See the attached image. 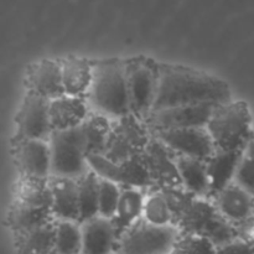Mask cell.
<instances>
[{
  "instance_id": "1",
  "label": "cell",
  "mask_w": 254,
  "mask_h": 254,
  "mask_svg": "<svg viewBox=\"0 0 254 254\" xmlns=\"http://www.w3.org/2000/svg\"><path fill=\"white\" fill-rule=\"evenodd\" d=\"M158 69V92L153 112L183 106H220L232 101L230 84L213 74L193 67L161 62Z\"/></svg>"
},
{
  "instance_id": "2",
  "label": "cell",
  "mask_w": 254,
  "mask_h": 254,
  "mask_svg": "<svg viewBox=\"0 0 254 254\" xmlns=\"http://www.w3.org/2000/svg\"><path fill=\"white\" fill-rule=\"evenodd\" d=\"M161 191L173 215V226L180 233L203 237L217 248L237 238L235 227L222 217L211 200L197 197L183 188Z\"/></svg>"
},
{
  "instance_id": "3",
  "label": "cell",
  "mask_w": 254,
  "mask_h": 254,
  "mask_svg": "<svg viewBox=\"0 0 254 254\" xmlns=\"http://www.w3.org/2000/svg\"><path fill=\"white\" fill-rule=\"evenodd\" d=\"M91 112L118 121L131 113L123 59L93 61V79L86 96Z\"/></svg>"
},
{
  "instance_id": "4",
  "label": "cell",
  "mask_w": 254,
  "mask_h": 254,
  "mask_svg": "<svg viewBox=\"0 0 254 254\" xmlns=\"http://www.w3.org/2000/svg\"><path fill=\"white\" fill-rule=\"evenodd\" d=\"M206 129L216 150L246 151L254 141L252 114L248 104L242 101L216 107Z\"/></svg>"
},
{
  "instance_id": "5",
  "label": "cell",
  "mask_w": 254,
  "mask_h": 254,
  "mask_svg": "<svg viewBox=\"0 0 254 254\" xmlns=\"http://www.w3.org/2000/svg\"><path fill=\"white\" fill-rule=\"evenodd\" d=\"M51 176L78 180L89 169L87 145L82 126L68 130L54 131L50 136Z\"/></svg>"
},
{
  "instance_id": "6",
  "label": "cell",
  "mask_w": 254,
  "mask_h": 254,
  "mask_svg": "<svg viewBox=\"0 0 254 254\" xmlns=\"http://www.w3.org/2000/svg\"><path fill=\"white\" fill-rule=\"evenodd\" d=\"M130 111L141 121L153 112L159 81V62L151 57L124 59Z\"/></svg>"
},
{
  "instance_id": "7",
  "label": "cell",
  "mask_w": 254,
  "mask_h": 254,
  "mask_svg": "<svg viewBox=\"0 0 254 254\" xmlns=\"http://www.w3.org/2000/svg\"><path fill=\"white\" fill-rule=\"evenodd\" d=\"M179 236L175 226H155L141 218L119 240L117 254H170Z\"/></svg>"
},
{
  "instance_id": "8",
  "label": "cell",
  "mask_w": 254,
  "mask_h": 254,
  "mask_svg": "<svg viewBox=\"0 0 254 254\" xmlns=\"http://www.w3.org/2000/svg\"><path fill=\"white\" fill-rule=\"evenodd\" d=\"M151 136L144 121L133 113L128 114L118 121H113L104 156L113 163H124L133 156L140 155L148 146Z\"/></svg>"
},
{
  "instance_id": "9",
  "label": "cell",
  "mask_w": 254,
  "mask_h": 254,
  "mask_svg": "<svg viewBox=\"0 0 254 254\" xmlns=\"http://www.w3.org/2000/svg\"><path fill=\"white\" fill-rule=\"evenodd\" d=\"M52 133L50 101L26 92L15 116L14 136L49 141Z\"/></svg>"
},
{
  "instance_id": "10",
  "label": "cell",
  "mask_w": 254,
  "mask_h": 254,
  "mask_svg": "<svg viewBox=\"0 0 254 254\" xmlns=\"http://www.w3.org/2000/svg\"><path fill=\"white\" fill-rule=\"evenodd\" d=\"M10 154L19 176L51 178V151L47 140L12 136L10 141Z\"/></svg>"
},
{
  "instance_id": "11",
  "label": "cell",
  "mask_w": 254,
  "mask_h": 254,
  "mask_svg": "<svg viewBox=\"0 0 254 254\" xmlns=\"http://www.w3.org/2000/svg\"><path fill=\"white\" fill-rule=\"evenodd\" d=\"M217 106H183L153 112L144 121L151 134L176 129L206 128Z\"/></svg>"
},
{
  "instance_id": "12",
  "label": "cell",
  "mask_w": 254,
  "mask_h": 254,
  "mask_svg": "<svg viewBox=\"0 0 254 254\" xmlns=\"http://www.w3.org/2000/svg\"><path fill=\"white\" fill-rule=\"evenodd\" d=\"M141 159L155 190L183 188L176 163L178 156L158 138L151 136L148 146L141 153Z\"/></svg>"
},
{
  "instance_id": "13",
  "label": "cell",
  "mask_w": 254,
  "mask_h": 254,
  "mask_svg": "<svg viewBox=\"0 0 254 254\" xmlns=\"http://www.w3.org/2000/svg\"><path fill=\"white\" fill-rule=\"evenodd\" d=\"M163 141L176 156L208 160L215 154L216 146L206 128L176 129L151 134Z\"/></svg>"
},
{
  "instance_id": "14",
  "label": "cell",
  "mask_w": 254,
  "mask_h": 254,
  "mask_svg": "<svg viewBox=\"0 0 254 254\" xmlns=\"http://www.w3.org/2000/svg\"><path fill=\"white\" fill-rule=\"evenodd\" d=\"M26 92L49 101L66 96L60 60L41 59L27 66L25 72Z\"/></svg>"
},
{
  "instance_id": "15",
  "label": "cell",
  "mask_w": 254,
  "mask_h": 254,
  "mask_svg": "<svg viewBox=\"0 0 254 254\" xmlns=\"http://www.w3.org/2000/svg\"><path fill=\"white\" fill-rule=\"evenodd\" d=\"M81 254H117L119 238L112 220L98 217L81 223Z\"/></svg>"
},
{
  "instance_id": "16",
  "label": "cell",
  "mask_w": 254,
  "mask_h": 254,
  "mask_svg": "<svg viewBox=\"0 0 254 254\" xmlns=\"http://www.w3.org/2000/svg\"><path fill=\"white\" fill-rule=\"evenodd\" d=\"M218 212L231 225H241L254 218V196L235 183L212 198Z\"/></svg>"
},
{
  "instance_id": "17",
  "label": "cell",
  "mask_w": 254,
  "mask_h": 254,
  "mask_svg": "<svg viewBox=\"0 0 254 254\" xmlns=\"http://www.w3.org/2000/svg\"><path fill=\"white\" fill-rule=\"evenodd\" d=\"M91 113L86 98L62 96L50 101L52 130L61 131L81 127Z\"/></svg>"
},
{
  "instance_id": "18",
  "label": "cell",
  "mask_w": 254,
  "mask_h": 254,
  "mask_svg": "<svg viewBox=\"0 0 254 254\" xmlns=\"http://www.w3.org/2000/svg\"><path fill=\"white\" fill-rule=\"evenodd\" d=\"M52 215L56 221H79L78 183L74 179L50 178Z\"/></svg>"
},
{
  "instance_id": "19",
  "label": "cell",
  "mask_w": 254,
  "mask_h": 254,
  "mask_svg": "<svg viewBox=\"0 0 254 254\" xmlns=\"http://www.w3.org/2000/svg\"><path fill=\"white\" fill-rule=\"evenodd\" d=\"M243 155L245 151L216 150L215 154L208 160H206L208 179H210L208 200H212L221 191L233 184Z\"/></svg>"
},
{
  "instance_id": "20",
  "label": "cell",
  "mask_w": 254,
  "mask_h": 254,
  "mask_svg": "<svg viewBox=\"0 0 254 254\" xmlns=\"http://www.w3.org/2000/svg\"><path fill=\"white\" fill-rule=\"evenodd\" d=\"M60 62L66 96L86 98L93 79V61L69 55Z\"/></svg>"
},
{
  "instance_id": "21",
  "label": "cell",
  "mask_w": 254,
  "mask_h": 254,
  "mask_svg": "<svg viewBox=\"0 0 254 254\" xmlns=\"http://www.w3.org/2000/svg\"><path fill=\"white\" fill-rule=\"evenodd\" d=\"M56 222L50 208L32 207L12 200L6 215V225L12 235L29 232L35 228Z\"/></svg>"
},
{
  "instance_id": "22",
  "label": "cell",
  "mask_w": 254,
  "mask_h": 254,
  "mask_svg": "<svg viewBox=\"0 0 254 254\" xmlns=\"http://www.w3.org/2000/svg\"><path fill=\"white\" fill-rule=\"evenodd\" d=\"M145 196V191L139 189L122 188L116 216L112 220L119 240L129 228L133 227L138 221L143 218Z\"/></svg>"
},
{
  "instance_id": "23",
  "label": "cell",
  "mask_w": 254,
  "mask_h": 254,
  "mask_svg": "<svg viewBox=\"0 0 254 254\" xmlns=\"http://www.w3.org/2000/svg\"><path fill=\"white\" fill-rule=\"evenodd\" d=\"M179 174L183 189L197 197L208 198L210 196V179H208L206 161L193 158L178 156Z\"/></svg>"
},
{
  "instance_id": "24",
  "label": "cell",
  "mask_w": 254,
  "mask_h": 254,
  "mask_svg": "<svg viewBox=\"0 0 254 254\" xmlns=\"http://www.w3.org/2000/svg\"><path fill=\"white\" fill-rule=\"evenodd\" d=\"M14 201L32 207L50 208L52 211V192L50 179L19 176L14 190Z\"/></svg>"
},
{
  "instance_id": "25",
  "label": "cell",
  "mask_w": 254,
  "mask_h": 254,
  "mask_svg": "<svg viewBox=\"0 0 254 254\" xmlns=\"http://www.w3.org/2000/svg\"><path fill=\"white\" fill-rule=\"evenodd\" d=\"M12 237L16 254H51L55 252L56 222Z\"/></svg>"
},
{
  "instance_id": "26",
  "label": "cell",
  "mask_w": 254,
  "mask_h": 254,
  "mask_svg": "<svg viewBox=\"0 0 254 254\" xmlns=\"http://www.w3.org/2000/svg\"><path fill=\"white\" fill-rule=\"evenodd\" d=\"M112 124L107 117L91 112L86 122L82 124L84 138H86L87 155H104L111 135Z\"/></svg>"
},
{
  "instance_id": "27",
  "label": "cell",
  "mask_w": 254,
  "mask_h": 254,
  "mask_svg": "<svg viewBox=\"0 0 254 254\" xmlns=\"http://www.w3.org/2000/svg\"><path fill=\"white\" fill-rule=\"evenodd\" d=\"M78 183L79 196V221L78 223L87 222L99 216V183L101 178L89 170Z\"/></svg>"
},
{
  "instance_id": "28",
  "label": "cell",
  "mask_w": 254,
  "mask_h": 254,
  "mask_svg": "<svg viewBox=\"0 0 254 254\" xmlns=\"http://www.w3.org/2000/svg\"><path fill=\"white\" fill-rule=\"evenodd\" d=\"M81 225L72 221H56L55 252L57 254H81Z\"/></svg>"
},
{
  "instance_id": "29",
  "label": "cell",
  "mask_w": 254,
  "mask_h": 254,
  "mask_svg": "<svg viewBox=\"0 0 254 254\" xmlns=\"http://www.w3.org/2000/svg\"><path fill=\"white\" fill-rule=\"evenodd\" d=\"M143 218L155 226L173 225V215L163 191L154 190L146 192Z\"/></svg>"
},
{
  "instance_id": "30",
  "label": "cell",
  "mask_w": 254,
  "mask_h": 254,
  "mask_svg": "<svg viewBox=\"0 0 254 254\" xmlns=\"http://www.w3.org/2000/svg\"><path fill=\"white\" fill-rule=\"evenodd\" d=\"M122 188L116 183L103 180L99 183V216L107 220H113L118 207Z\"/></svg>"
},
{
  "instance_id": "31",
  "label": "cell",
  "mask_w": 254,
  "mask_h": 254,
  "mask_svg": "<svg viewBox=\"0 0 254 254\" xmlns=\"http://www.w3.org/2000/svg\"><path fill=\"white\" fill-rule=\"evenodd\" d=\"M170 254H217V247L203 237L180 233Z\"/></svg>"
},
{
  "instance_id": "32",
  "label": "cell",
  "mask_w": 254,
  "mask_h": 254,
  "mask_svg": "<svg viewBox=\"0 0 254 254\" xmlns=\"http://www.w3.org/2000/svg\"><path fill=\"white\" fill-rule=\"evenodd\" d=\"M233 183L254 196V141L245 151Z\"/></svg>"
},
{
  "instance_id": "33",
  "label": "cell",
  "mask_w": 254,
  "mask_h": 254,
  "mask_svg": "<svg viewBox=\"0 0 254 254\" xmlns=\"http://www.w3.org/2000/svg\"><path fill=\"white\" fill-rule=\"evenodd\" d=\"M217 254H254V245L236 238L218 247Z\"/></svg>"
},
{
  "instance_id": "34",
  "label": "cell",
  "mask_w": 254,
  "mask_h": 254,
  "mask_svg": "<svg viewBox=\"0 0 254 254\" xmlns=\"http://www.w3.org/2000/svg\"><path fill=\"white\" fill-rule=\"evenodd\" d=\"M235 230L237 238L246 241L251 245H254V218L247 221V222L241 223L238 226H235Z\"/></svg>"
},
{
  "instance_id": "35",
  "label": "cell",
  "mask_w": 254,
  "mask_h": 254,
  "mask_svg": "<svg viewBox=\"0 0 254 254\" xmlns=\"http://www.w3.org/2000/svg\"><path fill=\"white\" fill-rule=\"evenodd\" d=\"M51 254H57V253H56V252H54V253H51Z\"/></svg>"
}]
</instances>
